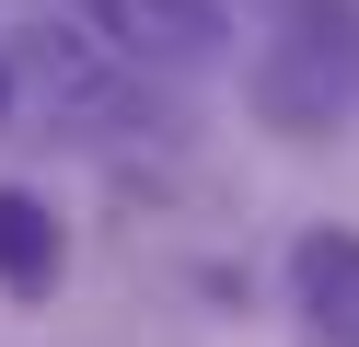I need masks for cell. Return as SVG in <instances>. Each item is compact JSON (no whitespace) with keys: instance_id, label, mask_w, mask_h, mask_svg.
Instances as JSON below:
<instances>
[{"instance_id":"1","label":"cell","mask_w":359,"mask_h":347,"mask_svg":"<svg viewBox=\"0 0 359 347\" xmlns=\"http://www.w3.org/2000/svg\"><path fill=\"white\" fill-rule=\"evenodd\" d=\"M243 93H255V128L325 139L336 116L359 104V0H290L278 35H266L255 69H243Z\"/></svg>"},{"instance_id":"2","label":"cell","mask_w":359,"mask_h":347,"mask_svg":"<svg viewBox=\"0 0 359 347\" xmlns=\"http://www.w3.org/2000/svg\"><path fill=\"white\" fill-rule=\"evenodd\" d=\"M70 23H93L151 81H209V69L232 58V12H220V0H70Z\"/></svg>"},{"instance_id":"3","label":"cell","mask_w":359,"mask_h":347,"mask_svg":"<svg viewBox=\"0 0 359 347\" xmlns=\"http://www.w3.org/2000/svg\"><path fill=\"white\" fill-rule=\"evenodd\" d=\"M290 301L313 347H359V231H302L290 243Z\"/></svg>"},{"instance_id":"4","label":"cell","mask_w":359,"mask_h":347,"mask_svg":"<svg viewBox=\"0 0 359 347\" xmlns=\"http://www.w3.org/2000/svg\"><path fill=\"white\" fill-rule=\"evenodd\" d=\"M58 278H70V231H58V208L24 197V185H0V290H12V301H58Z\"/></svg>"},{"instance_id":"5","label":"cell","mask_w":359,"mask_h":347,"mask_svg":"<svg viewBox=\"0 0 359 347\" xmlns=\"http://www.w3.org/2000/svg\"><path fill=\"white\" fill-rule=\"evenodd\" d=\"M12 81H24V69H12V58H0V116H12Z\"/></svg>"}]
</instances>
